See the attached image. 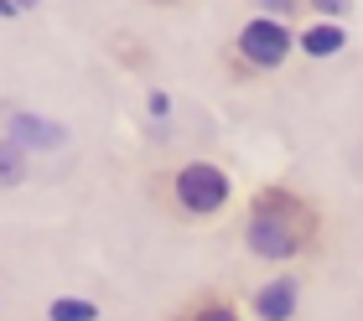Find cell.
<instances>
[{"label": "cell", "mask_w": 363, "mask_h": 321, "mask_svg": "<svg viewBox=\"0 0 363 321\" xmlns=\"http://www.w3.org/2000/svg\"><path fill=\"white\" fill-rule=\"evenodd\" d=\"M296 52V31L291 21H275V16H250L234 37H228L223 47V73L234 78V83H259V78H270L280 73V67L291 62Z\"/></svg>", "instance_id": "obj_3"}, {"label": "cell", "mask_w": 363, "mask_h": 321, "mask_svg": "<svg viewBox=\"0 0 363 321\" xmlns=\"http://www.w3.org/2000/svg\"><path fill=\"white\" fill-rule=\"evenodd\" d=\"M145 109H151V114H167V109H172V98H167V94H161V89H156L151 98H145Z\"/></svg>", "instance_id": "obj_10"}, {"label": "cell", "mask_w": 363, "mask_h": 321, "mask_svg": "<svg viewBox=\"0 0 363 321\" xmlns=\"http://www.w3.org/2000/svg\"><path fill=\"white\" fill-rule=\"evenodd\" d=\"M327 239V213L322 202L291 187V181H265L255 187L239 213V244L259 264H296L311 259Z\"/></svg>", "instance_id": "obj_1"}, {"label": "cell", "mask_w": 363, "mask_h": 321, "mask_svg": "<svg viewBox=\"0 0 363 321\" xmlns=\"http://www.w3.org/2000/svg\"><path fill=\"white\" fill-rule=\"evenodd\" d=\"M167 321H244V300L228 285H203L187 300H177L167 311Z\"/></svg>", "instance_id": "obj_5"}, {"label": "cell", "mask_w": 363, "mask_h": 321, "mask_svg": "<svg viewBox=\"0 0 363 321\" xmlns=\"http://www.w3.org/2000/svg\"><path fill=\"white\" fill-rule=\"evenodd\" d=\"M342 47H348V31L333 26V21H306L301 31H296V52L311 57V62H327V57H337Z\"/></svg>", "instance_id": "obj_7"}, {"label": "cell", "mask_w": 363, "mask_h": 321, "mask_svg": "<svg viewBox=\"0 0 363 321\" xmlns=\"http://www.w3.org/2000/svg\"><path fill=\"white\" fill-rule=\"evenodd\" d=\"M6 140H16V145L26 150V156H37V150H57L62 140H68V130L52 125V120H42V114L16 109V114H11V125H6Z\"/></svg>", "instance_id": "obj_6"}, {"label": "cell", "mask_w": 363, "mask_h": 321, "mask_svg": "<svg viewBox=\"0 0 363 321\" xmlns=\"http://www.w3.org/2000/svg\"><path fill=\"white\" fill-rule=\"evenodd\" d=\"M42 321H104V311H99V300H84V295H57L47 300Z\"/></svg>", "instance_id": "obj_8"}, {"label": "cell", "mask_w": 363, "mask_h": 321, "mask_svg": "<svg viewBox=\"0 0 363 321\" xmlns=\"http://www.w3.org/2000/svg\"><path fill=\"white\" fill-rule=\"evenodd\" d=\"M301 291H306V280L301 275H270L265 285H255L250 291V316L255 321H296L301 316Z\"/></svg>", "instance_id": "obj_4"}, {"label": "cell", "mask_w": 363, "mask_h": 321, "mask_svg": "<svg viewBox=\"0 0 363 321\" xmlns=\"http://www.w3.org/2000/svg\"><path fill=\"white\" fill-rule=\"evenodd\" d=\"M145 192H151V202L182 228H213V223H223V218L234 213V176L213 156H187L177 166H161V171L145 181Z\"/></svg>", "instance_id": "obj_2"}, {"label": "cell", "mask_w": 363, "mask_h": 321, "mask_svg": "<svg viewBox=\"0 0 363 321\" xmlns=\"http://www.w3.org/2000/svg\"><path fill=\"white\" fill-rule=\"evenodd\" d=\"M26 176H31V156H26L16 140L0 135V187H21Z\"/></svg>", "instance_id": "obj_9"}]
</instances>
